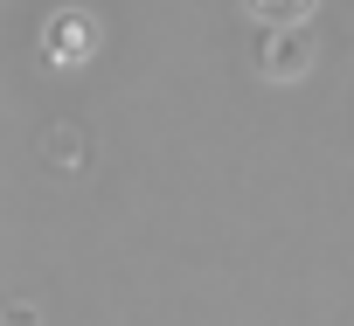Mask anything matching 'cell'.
<instances>
[{
    "mask_svg": "<svg viewBox=\"0 0 354 326\" xmlns=\"http://www.w3.org/2000/svg\"><path fill=\"white\" fill-rule=\"evenodd\" d=\"M313 63H319V49H313L306 28H264V42H257L264 84H299V77H313Z\"/></svg>",
    "mask_w": 354,
    "mask_h": 326,
    "instance_id": "obj_1",
    "label": "cell"
},
{
    "mask_svg": "<svg viewBox=\"0 0 354 326\" xmlns=\"http://www.w3.org/2000/svg\"><path fill=\"white\" fill-rule=\"evenodd\" d=\"M42 56H49L56 70L91 63V56H97V21H91L84 8H56V15L42 21Z\"/></svg>",
    "mask_w": 354,
    "mask_h": 326,
    "instance_id": "obj_2",
    "label": "cell"
},
{
    "mask_svg": "<svg viewBox=\"0 0 354 326\" xmlns=\"http://www.w3.org/2000/svg\"><path fill=\"white\" fill-rule=\"evenodd\" d=\"M42 160H49L56 174H77V167H84V132H77V125H49V132H42Z\"/></svg>",
    "mask_w": 354,
    "mask_h": 326,
    "instance_id": "obj_3",
    "label": "cell"
},
{
    "mask_svg": "<svg viewBox=\"0 0 354 326\" xmlns=\"http://www.w3.org/2000/svg\"><path fill=\"white\" fill-rule=\"evenodd\" d=\"M313 8H319V0H243V15L264 21V28H306Z\"/></svg>",
    "mask_w": 354,
    "mask_h": 326,
    "instance_id": "obj_4",
    "label": "cell"
},
{
    "mask_svg": "<svg viewBox=\"0 0 354 326\" xmlns=\"http://www.w3.org/2000/svg\"><path fill=\"white\" fill-rule=\"evenodd\" d=\"M8 326H35V305H8Z\"/></svg>",
    "mask_w": 354,
    "mask_h": 326,
    "instance_id": "obj_5",
    "label": "cell"
}]
</instances>
